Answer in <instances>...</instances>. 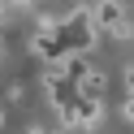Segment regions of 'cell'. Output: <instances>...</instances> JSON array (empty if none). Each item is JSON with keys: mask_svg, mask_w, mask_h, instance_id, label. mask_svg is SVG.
Segmentation results:
<instances>
[{"mask_svg": "<svg viewBox=\"0 0 134 134\" xmlns=\"http://www.w3.org/2000/svg\"><path fill=\"white\" fill-rule=\"evenodd\" d=\"M91 22H95V30H108V35H113L125 22V4L121 0H95V4H91Z\"/></svg>", "mask_w": 134, "mask_h": 134, "instance_id": "obj_1", "label": "cell"}, {"mask_svg": "<svg viewBox=\"0 0 134 134\" xmlns=\"http://www.w3.org/2000/svg\"><path fill=\"white\" fill-rule=\"evenodd\" d=\"M99 113H104V99H74V125H87V130H95L99 125Z\"/></svg>", "mask_w": 134, "mask_h": 134, "instance_id": "obj_2", "label": "cell"}, {"mask_svg": "<svg viewBox=\"0 0 134 134\" xmlns=\"http://www.w3.org/2000/svg\"><path fill=\"white\" fill-rule=\"evenodd\" d=\"M78 95L82 99H104V74H99V69H87V78L78 82Z\"/></svg>", "mask_w": 134, "mask_h": 134, "instance_id": "obj_3", "label": "cell"}, {"mask_svg": "<svg viewBox=\"0 0 134 134\" xmlns=\"http://www.w3.org/2000/svg\"><path fill=\"white\" fill-rule=\"evenodd\" d=\"M113 35H117V39H130V35H134V22H130V18H125V22H121V26H117V30H113Z\"/></svg>", "mask_w": 134, "mask_h": 134, "instance_id": "obj_4", "label": "cell"}, {"mask_svg": "<svg viewBox=\"0 0 134 134\" xmlns=\"http://www.w3.org/2000/svg\"><path fill=\"white\" fill-rule=\"evenodd\" d=\"M121 113H125V121L134 125V99H130V95H125V108H121Z\"/></svg>", "mask_w": 134, "mask_h": 134, "instance_id": "obj_5", "label": "cell"}, {"mask_svg": "<svg viewBox=\"0 0 134 134\" xmlns=\"http://www.w3.org/2000/svg\"><path fill=\"white\" fill-rule=\"evenodd\" d=\"M4 4H13V9H30L35 0H4Z\"/></svg>", "mask_w": 134, "mask_h": 134, "instance_id": "obj_6", "label": "cell"}, {"mask_svg": "<svg viewBox=\"0 0 134 134\" xmlns=\"http://www.w3.org/2000/svg\"><path fill=\"white\" fill-rule=\"evenodd\" d=\"M125 91H130V99H134V69L125 74Z\"/></svg>", "mask_w": 134, "mask_h": 134, "instance_id": "obj_7", "label": "cell"}, {"mask_svg": "<svg viewBox=\"0 0 134 134\" xmlns=\"http://www.w3.org/2000/svg\"><path fill=\"white\" fill-rule=\"evenodd\" d=\"M0 130H4V104H0Z\"/></svg>", "mask_w": 134, "mask_h": 134, "instance_id": "obj_8", "label": "cell"}, {"mask_svg": "<svg viewBox=\"0 0 134 134\" xmlns=\"http://www.w3.org/2000/svg\"><path fill=\"white\" fill-rule=\"evenodd\" d=\"M52 134H69V130H52Z\"/></svg>", "mask_w": 134, "mask_h": 134, "instance_id": "obj_9", "label": "cell"}, {"mask_svg": "<svg viewBox=\"0 0 134 134\" xmlns=\"http://www.w3.org/2000/svg\"><path fill=\"white\" fill-rule=\"evenodd\" d=\"M0 13H4V0H0Z\"/></svg>", "mask_w": 134, "mask_h": 134, "instance_id": "obj_10", "label": "cell"}]
</instances>
